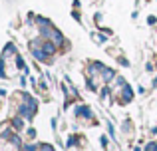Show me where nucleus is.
I'll list each match as a JSON object with an SVG mask.
<instances>
[{
  "instance_id": "f257e3e1",
  "label": "nucleus",
  "mask_w": 157,
  "mask_h": 151,
  "mask_svg": "<svg viewBox=\"0 0 157 151\" xmlns=\"http://www.w3.org/2000/svg\"><path fill=\"white\" fill-rule=\"evenodd\" d=\"M101 74H104V80H105V81H109L111 77L115 76V72H113V70H109V68H104V70H101Z\"/></svg>"
},
{
  "instance_id": "f03ea898",
  "label": "nucleus",
  "mask_w": 157,
  "mask_h": 151,
  "mask_svg": "<svg viewBox=\"0 0 157 151\" xmlns=\"http://www.w3.org/2000/svg\"><path fill=\"white\" fill-rule=\"evenodd\" d=\"M131 97H133V92H131L129 85H125V89H123V101H131Z\"/></svg>"
},
{
  "instance_id": "7ed1b4c3",
  "label": "nucleus",
  "mask_w": 157,
  "mask_h": 151,
  "mask_svg": "<svg viewBox=\"0 0 157 151\" xmlns=\"http://www.w3.org/2000/svg\"><path fill=\"white\" fill-rule=\"evenodd\" d=\"M76 113H78V115L92 117V109H90V108H78V109H76Z\"/></svg>"
},
{
  "instance_id": "20e7f679",
  "label": "nucleus",
  "mask_w": 157,
  "mask_h": 151,
  "mask_svg": "<svg viewBox=\"0 0 157 151\" xmlns=\"http://www.w3.org/2000/svg\"><path fill=\"white\" fill-rule=\"evenodd\" d=\"M14 50H16L14 44H8V46L4 48V54H2V56H4V58H8V56H12V52H14Z\"/></svg>"
},
{
  "instance_id": "39448f33",
  "label": "nucleus",
  "mask_w": 157,
  "mask_h": 151,
  "mask_svg": "<svg viewBox=\"0 0 157 151\" xmlns=\"http://www.w3.org/2000/svg\"><path fill=\"white\" fill-rule=\"evenodd\" d=\"M44 52L46 54H54V44H44Z\"/></svg>"
},
{
  "instance_id": "423d86ee",
  "label": "nucleus",
  "mask_w": 157,
  "mask_h": 151,
  "mask_svg": "<svg viewBox=\"0 0 157 151\" xmlns=\"http://www.w3.org/2000/svg\"><path fill=\"white\" fill-rule=\"evenodd\" d=\"M12 123H14V127H18V129L22 127V121H20V119H14V121H12Z\"/></svg>"
},
{
  "instance_id": "0eeeda50",
  "label": "nucleus",
  "mask_w": 157,
  "mask_h": 151,
  "mask_svg": "<svg viewBox=\"0 0 157 151\" xmlns=\"http://www.w3.org/2000/svg\"><path fill=\"white\" fill-rule=\"evenodd\" d=\"M38 147H36V145H26V151H36Z\"/></svg>"
},
{
  "instance_id": "6e6552de",
  "label": "nucleus",
  "mask_w": 157,
  "mask_h": 151,
  "mask_svg": "<svg viewBox=\"0 0 157 151\" xmlns=\"http://www.w3.org/2000/svg\"><path fill=\"white\" fill-rule=\"evenodd\" d=\"M96 38H98V40H100V42H105V36H104V34H98V36H96Z\"/></svg>"
}]
</instances>
